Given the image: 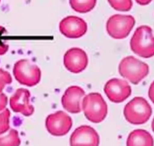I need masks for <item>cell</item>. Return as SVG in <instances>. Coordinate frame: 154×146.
<instances>
[{
  "instance_id": "obj_15",
  "label": "cell",
  "mask_w": 154,
  "mask_h": 146,
  "mask_svg": "<svg viewBox=\"0 0 154 146\" xmlns=\"http://www.w3.org/2000/svg\"><path fill=\"white\" fill-rule=\"evenodd\" d=\"M69 3L71 7L76 11L81 13H85L91 11L95 6V0H72Z\"/></svg>"
},
{
  "instance_id": "obj_1",
  "label": "cell",
  "mask_w": 154,
  "mask_h": 146,
  "mask_svg": "<svg viewBox=\"0 0 154 146\" xmlns=\"http://www.w3.org/2000/svg\"><path fill=\"white\" fill-rule=\"evenodd\" d=\"M131 50L145 58L154 56V37L152 28L146 25L138 27L131 39Z\"/></svg>"
},
{
  "instance_id": "obj_3",
  "label": "cell",
  "mask_w": 154,
  "mask_h": 146,
  "mask_svg": "<svg viewBox=\"0 0 154 146\" xmlns=\"http://www.w3.org/2000/svg\"><path fill=\"white\" fill-rule=\"evenodd\" d=\"M82 106L85 117L92 123H100L106 116L107 105L99 93H91L85 96Z\"/></svg>"
},
{
  "instance_id": "obj_14",
  "label": "cell",
  "mask_w": 154,
  "mask_h": 146,
  "mask_svg": "<svg viewBox=\"0 0 154 146\" xmlns=\"http://www.w3.org/2000/svg\"><path fill=\"white\" fill-rule=\"evenodd\" d=\"M152 135L146 130L136 129L131 132L126 141V146H153Z\"/></svg>"
},
{
  "instance_id": "obj_8",
  "label": "cell",
  "mask_w": 154,
  "mask_h": 146,
  "mask_svg": "<svg viewBox=\"0 0 154 146\" xmlns=\"http://www.w3.org/2000/svg\"><path fill=\"white\" fill-rule=\"evenodd\" d=\"M104 92L110 101L121 103L129 97L131 94V87L124 80L113 78L105 85Z\"/></svg>"
},
{
  "instance_id": "obj_17",
  "label": "cell",
  "mask_w": 154,
  "mask_h": 146,
  "mask_svg": "<svg viewBox=\"0 0 154 146\" xmlns=\"http://www.w3.org/2000/svg\"><path fill=\"white\" fill-rule=\"evenodd\" d=\"M108 2L113 7L115 10L119 11H129L131 10L132 2L130 0H125V1H111L109 0Z\"/></svg>"
},
{
  "instance_id": "obj_13",
  "label": "cell",
  "mask_w": 154,
  "mask_h": 146,
  "mask_svg": "<svg viewBox=\"0 0 154 146\" xmlns=\"http://www.w3.org/2000/svg\"><path fill=\"white\" fill-rule=\"evenodd\" d=\"M30 93L26 89L19 88L11 97L10 105L16 112H20L23 115L29 116L34 112V108L29 103Z\"/></svg>"
},
{
  "instance_id": "obj_21",
  "label": "cell",
  "mask_w": 154,
  "mask_h": 146,
  "mask_svg": "<svg viewBox=\"0 0 154 146\" xmlns=\"http://www.w3.org/2000/svg\"><path fill=\"white\" fill-rule=\"evenodd\" d=\"M149 97L151 101L154 104V81L150 84V86L149 89Z\"/></svg>"
},
{
  "instance_id": "obj_7",
  "label": "cell",
  "mask_w": 154,
  "mask_h": 146,
  "mask_svg": "<svg viewBox=\"0 0 154 146\" xmlns=\"http://www.w3.org/2000/svg\"><path fill=\"white\" fill-rule=\"evenodd\" d=\"M72 126V120L69 115L59 111L48 116L46 120L47 130L52 135L60 136L67 134Z\"/></svg>"
},
{
  "instance_id": "obj_18",
  "label": "cell",
  "mask_w": 154,
  "mask_h": 146,
  "mask_svg": "<svg viewBox=\"0 0 154 146\" xmlns=\"http://www.w3.org/2000/svg\"><path fill=\"white\" fill-rule=\"evenodd\" d=\"M10 117V112L8 109H5L0 113V135L6 132L9 129Z\"/></svg>"
},
{
  "instance_id": "obj_16",
  "label": "cell",
  "mask_w": 154,
  "mask_h": 146,
  "mask_svg": "<svg viewBox=\"0 0 154 146\" xmlns=\"http://www.w3.org/2000/svg\"><path fill=\"white\" fill-rule=\"evenodd\" d=\"M20 139L16 130L11 129L4 136L0 137V146H19Z\"/></svg>"
},
{
  "instance_id": "obj_2",
  "label": "cell",
  "mask_w": 154,
  "mask_h": 146,
  "mask_svg": "<svg viewBox=\"0 0 154 146\" xmlns=\"http://www.w3.org/2000/svg\"><path fill=\"white\" fill-rule=\"evenodd\" d=\"M152 113V109L143 97H135L125 106L123 114L131 124H142L147 122Z\"/></svg>"
},
{
  "instance_id": "obj_10",
  "label": "cell",
  "mask_w": 154,
  "mask_h": 146,
  "mask_svg": "<svg viewBox=\"0 0 154 146\" xmlns=\"http://www.w3.org/2000/svg\"><path fill=\"white\" fill-rule=\"evenodd\" d=\"M62 34L68 38H79L84 35L87 30L86 22L77 16H70L64 18L59 25Z\"/></svg>"
},
{
  "instance_id": "obj_4",
  "label": "cell",
  "mask_w": 154,
  "mask_h": 146,
  "mask_svg": "<svg viewBox=\"0 0 154 146\" xmlns=\"http://www.w3.org/2000/svg\"><path fill=\"white\" fill-rule=\"evenodd\" d=\"M148 65L132 56L124 58L119 65L120 75L133 84H138L149 73Z\"/></svg>"
},
{
  "instance_id": "obj_23",
  "label": "cell",
  "mask_w": 154,
  "mask_h": 146,
  "mask_svg": "<svg viewBox=\"0 0 154 146\" xmlns=\"http://www.w3.org/2000/svg\"><path fill=\"white\" fill-rule=\"evenodd\" d=\"M152 130L154 133V118H153V119L152 120Z\"/></svg>"
},
{
  "instance_id": "obj_6",
  "label": "cell",
  "mask_w": 154,
  "mask_h": 146,
  "mask_svg": "<svg viewBox=\"0 0 154 146\" xmlns=\"http://www.w3.org/2000/svg\"><path fill=\"white\" fill-rule=\"evenodd\" d=\"M13 74L20 84L29 87L38 83L41 76L40 68L26 59H21L14 64Z\"/></svg>"
},
{
  "instance_id": "obj_5",
  "label": "cell",
  "mask_w": 154,
  "mask_h": 146,
  "mask_svg": "<svg viewBox=\"0 0 154 146\" xmlns=\"http://www.w3.org/2000/svg\"><path fill=\"white\" fill-rule=\"evenodd\" d=\"M135 23L134 17L131 15L114 14L107 20L106 31L111 37L123 39L129 34Z\"/></svg>"
},
{
  "instance_id": "obj_11",
  "label": "cell",
  "mask_w": 154,
  "mask_h": 146,
  "mask_svg": "<svg viewBox=\"0 0 154 146\" xmlns=\"http://www.w3.org/2000/svg\"><path fill=\"white\" fill-rule=\"evenodd\" d=\"M88 64V57L84 50L78 47L69 49L64 55V65L70 71L78 73L83 71Z\"/></svg>"
},
{
  "instance_id": "obj_22",
  "label": "cell",
  "mask_w": 154,
  "mask_h": 146,
  "mask_svg": "<svg viewBox=\"0 0 154 146\" xmlns=\"http://www.w3.org/2000/svg\"><path fill=\"white\" fill-rule=\"evenodd\" d=\"M8 46L0 40V55L4 54L8 50Z\"/></svg>"
},
{
  "instance_id": "obj_9",
  "label": "cell",
  "mask_w": 154,
  "mask_h": 146,
  "mask_svg": "<svg viewBox=\"0 0 154 146\" xmlns=\"http://www.w3.org/2000/svg\"><path fill=\"white\" fill-rule=\"evenodd\" d=\"M99 144L98 133L89 126L77 127L70 138V146H99Z\"/></svg>"
},
{
  "instance_id": "obj_19",
  "label": "cell",
  "mask_w": 154,
  "mask_h": 146,
  "mask_svg": "<svg viewBox=\"0 0 154 146\" xmlns=\"http://www.w3.org/2000/svg\"><path fill=\"white\" fill-rule=\"evenodd\" d=\"M11 77L6 71L0 68V93L7 84L11 82Z\"/></svg>"
},
{
  "instance_id": "obj_12",
  "label": "cell",
  "mask_w": 154,
  "mask_h": 146,
  "mask_svg": "<svg viewBox=\"0 0 154 146\" xmlns=\"http://www.w3.org/2000/svg\"><path fill=\"white\" fill-rule=\"evenodd\" d=\"M85 95V91L78 86L69 87L61 98L63 108L69 112L77 114L81 111V102Z\"/></svg>"
},
{
  "instance_id": "obj_20",
  "label": "cell",
  "mask_w": 154,
  "mask_h": 146,
  "mask_svg": "<svg viewBox=\"0 0 154 146\" xmlns=\"http://www.w3.org/2000/svg\"><path fill=\"white\" fill-rule=\"evenodd\" d=\"M7 103V97L4 93H0V111L4 109Z\"/></svg>"
}]
</instances>
